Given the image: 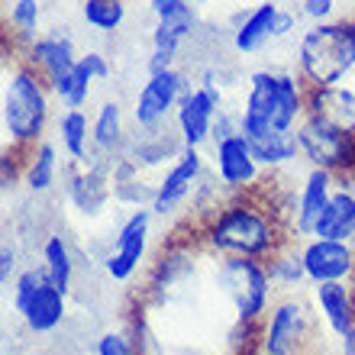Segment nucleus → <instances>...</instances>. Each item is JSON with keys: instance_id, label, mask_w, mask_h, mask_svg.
<instances>
[{"instance_id": "1", "label": "nucleus", "mask_w": 355, "mask_h": 355, "mask_svg": "<svg viewBox=\"0 0 355 355\" xmlns=\"http://www.w3.org/2000/svg\"><path fill=\"white\" fill-rule=\"evenodd\" d=\"M291 239V230L278 207L271 204L265 184L245 194H233L200 226V245L210 255H245L268 259Z\"/></svg>"}, {"instance_id": "2", "label": "nucleus", "mask_w": 355, "mask_h": 355, "mask_svg": "<svg viewBox=\"0 0 355 355\" xmlns=\"http://www.w3.org/2000/svg\"><path fill=\"white\" fill-rule=\"evenodd\" d=\"M52 85L29 65L23 55H10L3 65V87H0V130L3 149L26 152L46 139L52 123Z\"/></svg>"}, {"instance_id": "3", "label": "nucleus", "mask_w": 355, "mask_h": 355, "mask_svg": "<svg viewBox=\"0 0 355 355\" xmlns=\"http://www.w3.org/2000/svg\"><path fill=\"white\" fill-rule=\"evenodd\" d=\"M294 71L307 87L346 81L355 71V19L339 17L327 23H307L294 42Z\"/></svg>"}, {"instance_id": "4", "label": "nucleus", "mask_w": 355, "mask_h": 355, "mask_svg": "<svg viewBox=\"0 0 355 355\" xmlns=\"http://www.w3.org/2000/svg\"><path fill=\"white\" fill-rule=\"evenodd\" d=\"M310 87L304 78L288 68H255L245 78V94L239 103V116L275 130H297L307 116Z\"/></svg>"}, {"instance_id": "5", "label": "nucleus", "mask_w": 355, "mask_h": 355, "mask_svg": "<svg viewBox=\"0 0 355 355\" xmlns=\"http://www.w3.org/2000/svg\"><path fill=\"white\" fill-rule=\"evenodd\" d=\"M214 288L230 304L236 323L259 327L265 313L275 304V284H271L265 259H245V255H216L214 262Z\"/></svg>"}, {"instance_id": "6", "label": "nucleus", "mask_w": 355, "mask_h": 355, "mask_svg": "<svg viewBox=\"0 0 355 355\" xmlns=\"http://www.w3.org/2000/svg\"><path fill=\"white\" fill-rule=\"evenodd\" d=\"M317 317L300 294H281L259 323V346L265 355H304Z\"/></svg>"}, {"instance_id": "7", "label": "nucleus", "mask_w": 355, "mask_h": 355, "mask_svg": "<svg viewBox=\"0 0 355 355\" xmlns=\"http://www.w3.org/2000/svg\"><path fill=\"white\" fill-rule=\"evenodd\" d=\"M300 159L310 168H327L333 175H349L355 168V132L333 126L329 120L307 113L297 123Z\"/></svg>"}, {"instance_id": "8", "label": "nucleus", "mask_w": 355, "mask_h": 355, "mask_svg": "<svg viewBox=\"0 0 355 355\" xmlns=\"http://www.w3.org/2000/svg\"><path fill=\"white\" fill-rule=\"evenodd\" d=\"M152 207H132L130 214L123 216V223L113 233V245L107 259H103V271L113 281H132L139 275L146 252H149V236H152Z\"/></svg>"}, {"instance_id": "9", "label": "nucleus", "mask_w": 355, "mask_h": 355, "mask_svg": "<svg viewBox=\"0 0 355 355\" xmlns=\"http://www.w3.org/2000/svg\"><path fill=\"white\" fill-rule=\"evenodd\" d=\"M210 168V159H204V149L184 146L181 155L171 162L168 168H162L159 181H155V197H152V214L159 220H168L178 210H184V204L194 197L197 184L204 171Z\"/></svg>"}, {"instance_id": "10", "label": "nucleus", "mask_w": 355, "mask_h": 355, "mask_svg": "<svg viewBox=\"0 0 355 355\" xmlns=\"http://www.w3.org/2000/svg\"><path fill=\"white\" fill-rule=\"evenodd\" d=\"M113 162L91 155L87 162L65 165V197L81 216H101L103 207L113 200Z\"/></svg>"}, {"instance_id": "11", "label": "nucleus", "mask_w": 355, "mask_h": 355, "mask_svg": "<svg viewBox=\"0 0 355 355\" xmlns=\"http://www.w3.org/2000/svg\"><path fill=\"white\" fill-rule=\"evenodd\" d=\"M210 168L216 171V178L226 184L230 194H245L265 181V168L255 159L252 146L243 132H233L226 139L210 142Z\"/></svg>"}, {"instance_id": "12", "label": "nucleus", "mask_w": 355, "mask_h": 355, "mask_svg": "<svg viewBox=\"0 0 355 355\" xmlns=\"http://www.w3.org/2000/svg\"><path fill=\"white\" fill-rule=\"evenodd\" d=\"M178 101H181V65L146 75L142 87L136 91V101H132V126L136 130H152V126L171 123Z\"/></svg>"}, {"instance_id": "13", "label": "nucleus", "mask_w": 355, "mask_h": 355, "mask_svg": "<svg viewBox=\"0 0 355 355\" xmlns=\"http://www.w3.org/2000/svg\"><path fill=\"white\" fill-rule=\"evenodd\" d=\"M278 0H259L252 7H239L230 17V49L236 55H259L278 42Z\"/></svg>"}, {"instance_id": "14", "label": "nucleus", "mask_w": 355, "mask_h": 355, "mask_svg": "<svg viewBox=\"0 0 355 355\" xmlns=\"http://www.w3.org/2000/svg\"><path fill=\"white\" fill-rule=\"evenodd\" d=\"M226 107L223 94H214L207 87L197 85L194 91L181 97L175 107V130L181 136L184 146H194V149H207L210 139H214V123H216V113Z\"/></svg>"}, {"instance_id": "15", "label": "nucleus", "mask_w": 355, "mask_h": 355, "mask_svg": "<svg viewBox=\"0 0 355 355\" xmlns=\"http://www.w3.org/2000/svg\"><path fill=\"white\" fill-rule=\"evenodd\" d=\"M300 255H304L310 288L327 281H355V243L310 236L300 245Z\"/></svg>"}, {"instance_id": "16", "label": "nucleus", "mask_w": 355, "mask_h": 355, "mask_svg": "<svg viewBox=\"0 0 355 355\" xmlns=\"http://www.w3.org/2000/svg\"><path fill=\"white\" fill-rule=\"evenodd\" d=\"M13 52L26 58L29 65L36 68L49 85L58 81L65 71H71L78 62V46H75V36L68 33V26L42 29L33 42H26L23 49H13Z\"/></svg>"}, {"instance_id": "17", "label": "nucleus", "mask_w": 355, "mask_h": 355, "mask_svg": "<svg viewBox=\"0 0 355 355\" xmlns=\"http://www.w3.org/2000/svg\"><path fill=\"white\" fill-rule=\"evenodd\" d=\"M239 132L249 139L255 159H259V165L265 171H288L297 162H304L300 159L297 130H275V126H265V123L239 116Z\"/></svg>"}, {"instance_id": "18", "label": "nucleus", "mask_w": 355, "mask_h": 355, "mask_svg": "<svg viewBox=\"0 0 355 355\" xmlns=\"http://www.w3.org/2000/svg\"><path fill=\"white\" fill-rule=\"evenodd\" d=\"M110 75H113L110 58L103 55V52H97V49H87V52L78 55L71 71H65L58 81H52V94H55V101L62 103V107L85 110L87 101H91V94H94V85H103Z\"/></svg>"}, {"instance_id": "19", "label": "nucleus", "mask_w": 355, "mask_h": 355, "mask_svg": "<svg viewBox=\"0 0 355 355\" xmlns=\"http://www.w3.org/2000/svg\"><path fill=\"white\" fill-rule=\"evenodd\" d=\"M336 175L327 168H310L304 171L297 187V200H294V216H291V236L294 239H310L313 226H317L323 207L329 204V197L336 191Z\"/></svg>"}, {"instance_id": "20", "label": "nucleus", "mask_w": 355, "mask_h": 355, "mask_svg": "<svg viewBox=\"0 0 355 355\" xmlns=\"http://www.w3.org/2000/svg\"><path fill=\"white\" fill-rule=\"evenodd\" d=\"M181 149H184V142L178 136L175 123H165V126L130 132V142H126L123 155L136 162L142 171H149V168H168L171 162L181 155Z\"/></svg>"}, {"instance_id": "21", "label": "nucleus", "mask_w": 355, "mask_h": 355, "mask_svg": "<svg viewBox=\"0 0 355 355\" xmlns=\"http://www.w3.org/2000/svg\"><path fill=\"white\" fill-rule=\"evenodd\" d=\"M313 304H317L320 320L336 339H343L355 327V281L313 284Z\"/></svg>"}, {"instance_id": "22", "label": "nucleus", "mask_w": 355, "mask_h": 355, "mask_svg": "<svg viewBox=\"0 0 355 355\" xmlns=\"http://www.w3.org/2000/svg\"><path fill=\"white\" fill-rule=\"evenodd\" d=\"M19 317H23L29 333H36V336L55 333L68 317V291H62L55 281L46 278L36 288V294L29 297L26 307L19 310Z\"/></svg>"}, {"instance_id": "23", "label": "nucleus", "mask_w": 355, "mask_h": 355, "mask_svg": "<svg viewBox=\"0 0 355 355\" xmlns=\"http://www.w3.org/2000/svg\"><path fill=\"white\" fill-rule=\"evenodd\" d=\"M91 142L94 155L101 159H120L126 142H130V130H126V113H123L120 101H101L97 110L91 113Z\"/></svg>"}, {"instance_id": "24", "label": "nucleus", "mask_w": 355, "mask_h": 355, "mask_svg": "<svg viewBox=\"0 0 355 355\" xmlns=\"http://www.w3.org/2000/svg\"><path fill=\"white\" fill-rule=\"evenodd\" d=\"M200 29H204V17H200V10H197L194 3H187V7H181L178 13H171V17H162V19L152 23L149 46L181 55L184 46L197 36V33H200Z\"/></svg>"}, {"instance_id": "25", "label": "nucleus", "mask_w": 355, "mask_h": 355, "mask_svg": "<svg viewBox=\"0 0 355 355\" xmlns=\"http://www.w3.org/2000/svg\"><path fill=\"white\" fill-rule=\"evenodd\" d=\"M307 113H317L339 130L355 132V87L346 85V81L327 87H310Z\"/></svg>"}, {"instance_id": "26", "label": "nucleus", "mask_w": 355, "mask_h": 355, "mask_svg": "<svg viewBox=\"0 0 355 355\" xmlns=\"http://www.w3.org/2000/svg\"><path fill=\"white\" fill-rule=\"evenodd\" d=\"M55 139L65 152V162H87L94 155L91 142V116L78 107H62L55 116Z\"/></svg>"}, {"instance_id": "27", "label": "nucleus", "mask_w": 355, "mask_h": 355, "mask_svg": "<svg viewBox=\"0 0 355 355\" xmlns=\"http://www.w3.org/2000/svg\"><path fill=\"white\" fill-rule=\"evenodd\" d=\"M313 236L320 239H346L355 243V191L352 187L339 184L329 197V204L323 207L317 226H313Z\"/></svg>"}, {"instance_id": "28", "label": "nucleus", "mask_w": 355, "mask_h": 355, "mask_svg": "<svg viewBox=\"0 0 355 355\" xmlns=\"http://www.w3.org/2000/svg\"><path fill=\"white\" fill-rule=\"evenodd\" d=\"M58 171H62V162H58V149L55 142H36L33 149L23 152V184H26L29 194H46L52 191L58 181Z\"/></svg>"}, {"instance_id": "29", "label": "nucleus", "mask_w": 355, "mask_h": 355, "mask_svg": "<svg viewBox=\"0 0 355 355\" xmlns=\"http://www.w3.org/2000/svg\"><path fill=\"white\" fill-rule=\"evenodd\" d=\"M265 265H268L271 284H275L278 294H297L304 284H310L307 268H304V255H300V249L291 243V239L281 245V249H275V252L265 259Z\"/></svg>"}, {"instance_id": "30", "label": "nucleus", "mask_w": 355, "mask_h": 355, "mask_svg": "<svg viewBox=\"0 0 355 355\" xmlns=\"http://www.w3.org/2000/svg\"><path fill=\"white\" fill-rule=\"evenodd\" d=\"M3 23H7L10 46L23 49L42 33V0H10L3 10Z\"/></svg>"}, {"instance_id": "31", "label": "nucleus", "mask_w": 355, "mask_h": 355, "mask_svg": "<svg viewBox=\"0 0 355 355\" xmlns=\"http://www.w3.org/2000/svg\"><path fill=\"white\" fill-rule=\"evenodd\" d=\"M126 17H130V0H81L85 26L101 36H113L116 29H123Z\"/></svg>"}, {"instance_id": "32", "label": "nucleus", "mask_w": 355, "mask_h": 355, "mask_svg": "<svg viewBox=\"0 0 355 355\" xmlns=\"http://www.w3.org/2000/svg\"><path fill=\"white\" fill-rule=\"evenodd\" d=\"M39 262L46 268L49 281H55L62 291L71 288V278H75V255L68 249L65 236H49L46 243H42V252H39Z\"/></svg>"}, {"instance_id": "33", "label": "nucleus", "mask_w": 355, "mask_h": 355, "mask_svg": "<svg viewBox=\"0 0 355 355\" xmlns=\"http://www.w3.org/2000/svg\"><path fill=\"white\" fill-rule=\"evenodd\" d=\"M46 278H49V275H46V268H42V262L33 265V268H23L17 278H13V310H17V313L26 307L29 297L36 294V288H39V284H42Z\"/></svg>"}, {"instance_id": "34", "label": "nucleus", "mask_w": 355, "mask_h": 355, "mask_svg": "<svg viewBox=\"0 0 355 355\" xmlns=\"http://www.w3.org/2000/svg\"><path fill=\"white\" fill-rule=\"evenodd\" d=\"M94 355H136V343H132L130 329H107L94 343Z\"/></svg>"}, {"instance_id": "35", "label": "nucleus", "mask_w": 355, "mask_h": 355, "mask_svg": "<svg viewBox=\"0 0 355 355\" xmlns=\"http://www.w3.org/2000/svg\"><path fill=\"white\" fill-rule=\"evenodd\" d=\"M300 19L307 23H327V19H339V0H294Z\"/></svg>"}, {"instance_id": "36", "label": "nucleus", "mask_w": 355, "mask_h": 355, "mask_svg": "<svg viewBox=\"0 0 355 355\" xmlns=\"http://www.w3.org/2000/svg\"><path fill=\"white\" fill-rule=\"evenodd\" d=\"M0 184H3V191H13L17 184H23V152L3 149V159H0Z\"/></svg>"}, {"instance_id": "37", "label": "nucleus", "mask_w": 355, "mask_h": 355, "mask_svg": "<svg viewBox=\"0 0 355 355\" xmlns=\"http://www.w3.org/2000/svg\"><path fill=\"white\" fill-rule=\"evenodd\" d=\"M17 245L10 243V239H3L0 243V284L3 288H13V278H17Z\"/></svg>"}, {"instance_id": "38", "label": "nucleus", "mask_w": 355, "mask_h": 355, "mask_svg": "<svg viewBox=\"0 0 355 355\" xmlns=\"http://www.w3.org/2000/svg\"><path fill=\"white\" fill-rule=\"evenodd\" d=\"M181 65V55L175 52H165V49H152L149 58H146V75H155V71H168V68Z\"/></svg>"}, {"instance_id": "39", "label": "nucleus", "mask_w": 355, "mask_h": 355, "mask_svg": "<svg viewBox=\"0 0 355 355\" xmlns=\"http://www.w3.org/2000/svg\"><path fill=\"white\" fill-rule=\"evenodd\" d=\"M191 0H149V13L152 19H162V17H171V13H178L181 7H187Z\"/></svg>"}, {"instance_id": "40", "label": "nucleus", "mask_w": 355, "mask_h": 355, "mask_svg": "<svg viewBox=\"0 0 355 355\" xmlns=\"http://www.w3.org/2000/svg\"><path fill=\"white\" fill-rule=\"evenodd\" d=\"M339 355H355V327L339 339Z\"/></svg>"}, {"instance_id": "41", "label": "nucleus", "mask_w": 355, "mask_h": 355, "mask_svg": "<svg viewBox=\"0 0 355 355\" xmlns=\"http://www.w3.org/2000/svg\"><path fill=\"white\" fill-rule=\"evenodd\" d=\"M191 3H194L197 10H207V7H210V3H214V0H191Z\"/></svg>"}, {"instance_id": "42", "label": "nucleus", "mask_w": 355, "mask_h": 355, "mask_svg": "<svg viewBox=\"0 0 355 355\" xmlns=\"http://www.w3.org/2000/svg\"><path fill=\"white\" fill-rule=\"evenodd\" d=\"M39 355H49V352H39Z\"/></svg>"}, {"instance_id": "43", "label": "nucleus", "mask_w": 355, "mask_h": 355, "mask_svg": "<svg viewBox=\"0 0 355 355\" xmlns=\"http://www.w3.org/2000/svg\"><path fill=\"white\" fill-rule=\"evenodd\" d=\"M352 19H355V13H352Z\"/></svg>"}]
</instances>
